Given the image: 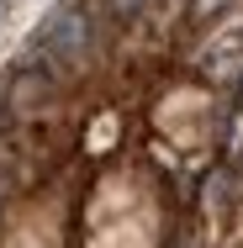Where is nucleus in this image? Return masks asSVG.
Masks as SVG:
<instances>
[{"mask_svg":"<svg viewBox=\"0 0 243 248\" xmlns=\"http://www.w3.org/2000/svg\"><path fill=\"white\" fill-rule=\"evenodd\" d=\"M238 90H243V85H238Z\"/></svg>","mask_w":243,"mask_h":248,"instance_id":"6","label":"nucleus"},{"mask_svg":"<svg viewBox=\"0 0 243 248\" xmlns=\"http://www.w3.org/2000/svg\"><path fill=\"white\" fill-rule=\"evenodd\" d=\"M222 5H227V0H195V5H191V16H195V21H206V16H217Z\"/></svg>","mask_w":243,"mask_h":248,"instance_id":"5","label":"nucleus"},{"mask_svg":"<svg viewBox=\"0 0 243 248\" xmlns=\"http://www.w3.org/2000/svg\"><path fill=\"white\" fill-rule=\"evenodd\" d=\"M148 0H111V11H116V16H122V21H132V16H138V11H143Z\"/></svg>","mask_w":243,"mask_h":248,"instance_id":"4","label":"nucleus"},{"mask_svg":"<svg viewBox=\"0 0 243 248\" xmlns=\"http://www.w3.org/2000/svg\"><path fill=\"white\" fill-rule=\"evenodd\" d=\"M233 190H238V174H233V169H211L206 185H201V206H206V217H222L227 201H233Z\"/></svg>","mask_w":243,"mask_h":248,"instance_id":"2","label":"nucleus"},{"mask_svg":"<svg viewBox=\"0 0 243 248\" xmlns=\"http://www.w3.org/2000/svg\"><path fill=\"white\" fill-rule=\"evenodd\" d=\"M222 148H227V158H243V106H233V116H227V138H222Z\"/></svg>","mask_w":243,"mask_h":248,"instance_id":"3","label":"nucleus"},{"mask_svg":"<svg viewBox=\"0 0 243 248\" xmlns=\"http://www.w3.org/2000/svg\"><path fill=\"white\" fill-rule=\"evenodd\" d=\"M90 11L80 0H64L58 11H48V21L37 27L32 37V58L48 63V69H80L85 53H90Z\"/></svg>","mask_w":243,"mask_h":248,"instance_id":"1","label":"nucleus"}]
</instances>
